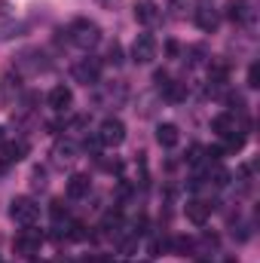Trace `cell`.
I'll use <instances>...</instances> for the list:
<instances>
[{"mask_svg": "<svg viewBox=\"0 0 260 263\" xmlns=\"http://www.w3.org/2000/svg\"><path fill=\"white\" fill-rule=\"evenodd\" d=\"M67 40H70L77 49H95L98 40H101V28H98L95 22H89V18H77V22H70V28H67Z\"/></svg>", "mask_w": 260, "mask_h": 263, "instance_id": "1", "label": "cell"}, {"mask_svg": "<svg viewBox=\"0 0 260 263\" xmlns=\"http://www.w3.org/2000/svg\"><path fill=\"white\" fill-rule=\"evenodd\" d=\"M9 217H12L15 223H22V227H34L37 217H40V205L28 196H18V199L9 202Z\"/></svg>", "mask_w": 260, "mask_h": 263, "instance_id": "2", "label": "cell"}, {"mask_svg": "<svg viewBox=\"0 0 260 263\" xmlns=\"http://www.w3.org/2000/svg\"><path fill=\"white\" fill-rule=\"evenodd\" d=\"M98 144L101 147H120L123 141H126V126H123V120H117V117H107L101 126H98Z\"/></svg>", "mask_w": 260, "mask_h": 263, "instance_id": "3", "label": "cell"}, {"mask_svg": "<svg viewBox=\"0 0 260 263\" xmlns=\"http://www.w3.org/2000/svg\"><path fill=\"white\" fill-rule=\"evenodd\" d=\"M156 59V40L150 34H138L135 43H132V62L138 65H150Z\"/></svg>", "mask_w": 260, "mask_h": 263, "instance_id": "4", "label": "cell"}, {"mask_svg": "<svg viewBox=\"0 0 260 263\" xmlns=\"http://www.w3.org/2000/svg\"><path fill=\"white\" fill-rule=\"evenodd\" d=\"M40 242H43V236L37 233V230H22L18 236H15V242H12V248L18 251V254H25V257H37V251H40Z\"/></svg>", "mask_w": 260, "mask_h": 263, "instance_id": "5", "label": "cell"}, {"mask_svg": "<svg viewBox=\"0 0 260 263\" xmlns=\"http://www.w3.org/2000/svg\"><path fill=\"white\" fill-rule=\"evenodd\" d=\"M98 77H101L98 59H83V62L73 65V80L83 83V86H98Z\"/></svg>", "mask_w": 260, "mask_h": 263, "instance_id": "6", "label": "cell"}, {"mask_svg": "<svg viewBox=\"0 0 260 263\" xmlns=\"http://www.w3.org/2000/svg\"><path fill=\"white\" fill-rule=\"evenodd\" d=\"M15 67H18V70H28V73H40V70L49 67V62H46V55H43L40 49H28V52L18 55Z\"/></svg>", "mask_w": 260, "mask_h": 263, "instance_id": "7", "label": "cell"}, {"mask_svg": "<svg viewBox=\"0 0 260 263\" xmlns=\"http://www.w3.org/2000/svg\"><path fill=\"white\" fill-rule=\"evenodd\" d=\"M211 129H214V135H217V138H230V135L242 132V126H239V117L227 110V114H217V117L211 120Z\"/></svg>", "mask_w": 260, "mask_h": 263, "instance_id": "8", "label": "cell"}, {"mask_svg": "<svg viewBox=\"0 0 260 263\" xmlns=\"http://www.w3.org/2000/svg\"><path fill=\"white\" fill-rule=\"evenodd\" d=\"M193 18H196V25H199L202 31H214V28H217V9H214V6H211L208 0L196 3Z\"/></svg>", "mask_w": 260, "mask_h": 263, "instance_id": "9", "label": "cell"}, {"mask_svg": "<svg viewBox=\"0 0 260 263\" xmlns=\"http://www.w3.org/2000/svg\"><path fill=\"white\" fill-rule=\"evenodd\" d=\"M25 153H28V144L25 141H12V144H0V165H12V162H18V159H25Z\"/></svg>", "mask_w": 260, "mask_h": 263, "instance_id": "10", "label": "cell"}, {"mask_svg": "<svg viewBox=\"0 0 260 263\" xmlns=\"http://www.w3.org/2000/svg\"><path fill=\"white\" fill-rule=\"evenodd\" d=\"M251 3L248 0H230L227 3V18L230 22H236V25H245V22H251Z\"/></svg>", "mask_w": 260, "mask_h": 263, "instance_id": "11", "label": "cell"}, {"mask_svg": "<svg viewBox=\"0 0 260 263\" xmlns=\"http://www.w3.org/2000/svg\"><path fill=\"white\" fill-rule=\"evenodd\" d=\"M135 18L141 25H153L159 18V3L156 0H135Z\"/></svg>", "mask_w": 260, "mask_h": 263, "instance_id": "12", "label": "cell"}, {"mask_svg": "<svg viewBox=\"0 0 260 263\" xmlns=\"http://www.w3.org/2000/svg\"><path fill=\"white\" fill-rule=\"evenodd\" d=\"M70 101H73V92H70L67 86H52V89H49V107H52V110L62 114V110L70 107Z\"/></svg>", "mask_w": 260, "mask_h": 263, "instance_id": "13", "label": "cell"}, {"mask_svg": "<svg viewBox=\"0 0 260 263\" xmlns=\"http://www.w3.org/2000/svg\"><path fill=\"white\" fill-rule=\"evenodd\" d=\"M208 214H211V205L208 202H202V199H190L187 202V217L193 220L196 227H202L208 220Z\"/></svg>", "mask_w": 260, "mask_h": 263, "instance_id": "14", "label": "cell"}, {"mask_svg": "<svg viewBox=\"0 0 260 263\" xmlns=\"http://www.w3.org/2000/svg\"><path fill=\"white\" fill-rule=\"evenodd\" d=\"M89 190H92V181H89L86 175H70V181H67V196L83 199V196H89Z\"/></svg>", "mask_w": 260, "mask_h": 263, "instance_id": "15", "label": "cell"}, {"mask_svg": "<svg viewBox=\"0 0 260 263\" xmlns=\"http://www.w3.org/2000/svg\"><path fill=\"white\" fill-rule=\"evenodd\" d=\"M73 153H77V144H73V141H59V144L52 147V156H55V162H59V165L70 162V159H73Z\"/></svg>", "mask_w": 260, "mask_h": 263, "instance_id": "16", "label": "cell"}, {"mask_svg": "<svg viewBox=\"0 0 260 263\" xmlns=\"http://www.w3.org/2000/svg\"><path fill=\"white\" fill-rule=\"evenodd\" d=\"M156 141H159L162 147H175V144H178V126L162 123V126L156 129Z\"/></svg>", "mask_w": 260, "mask_h": 263, "instance_id": "17", "label": "cell"}, {"mask_svg": "<svg viewBox=\"0 0 260 263\" xmlns=\"http://www.w3.org/2000/svg\"><path fill=\"white\" fill-rule=\"evenodd\" d=\"M169 9L175 18H187V15H193L196 0H169Z\"/></svg>", "mask_w": 260, "mask_h": 263, "instance_id": "18", "label": "cell"}, {"mask_svg": "<svg viewBox=\"0 0 260 263\" xmlns=\"http://www.w3.org/2000/svg\"><path fill=\"white\" fill-rule=\"evenodd\" d=\"M12 92L18 95V77H15V73H9V77H6V92H3V101H6V104L12 101Z\"/></svg>", "mask_w": 260, "mask_h": 263, "instance_id": "19", "label": "cell"}, {"mask_svg": "<svg viewBox=\"0 0 260 263\" xmlns=\"http://www.w3.org/2000/svg\"><path fill=\"white\" fill-rule=\"evenodd\" d=\"M107 62H110V65H120V62H123V52H120V46H117V43L107 49Z\"/></svg>", "mask_w": 260, "mask_h": 263, "instance_id": "20", "label": "cell"}, {"mask_svg": "<svg viewBox=\"0 0 260 263\" xmlns=\"http://www.w3.org/2000/svg\"><path fill=\"white\" fill-rule=\"evenodd\" d=\"M172 245H175V251H178V254H184V251H190V248H193V242H190V239H175Z\"/></svg>", "mask_w": 260, "mask_h": 263, "instance_id": "21", "label": "cell"}, {"mask_svg": "<svg viewBox=\"0 0 260 263\" xmlns=\"http://www.w3.org/2000/svg\"><path fill=\"white\" fill-rule=\"evenodd\" d=\"M248 86H257V67L248 70Z\"/></svg>", "mask_w": 260, "mask_h": 263, "instance_id": "22", "label": "cell"}, {"mask_svg": "<svg viewBox=\"0 0 260 263\" xmlns=\"http://www.w3.org/2000/svg\"><path fill=\"white\" fill-rule=\"evenodd\" d=\"M3 141H6V129H3V126H0V144H3Z\"/></svg>", "mask_w": 260, "mask_h": 263, "instance_id": "23", "label": "cell"}, {"mask_svg": "<svg viewBox=\"0 0 260 263\" xmlns=\"http://www.w3.org/2000/svg\"><path fill=\"white\" fill-rule=\"evenodd\" d=\"M34 263H46V260H34Z\"/></svg>", "mask_w": 260, "mask_h": 263, "instance_id": "24", "label": "cell"}]
</instances>
